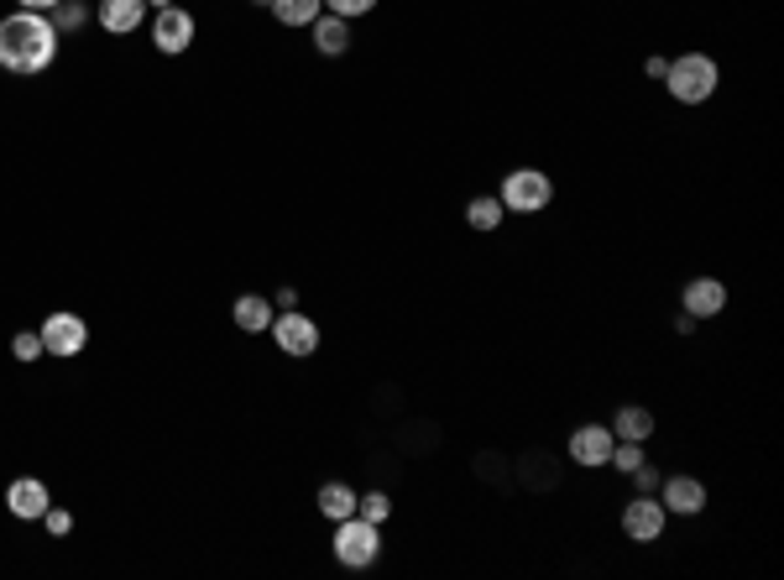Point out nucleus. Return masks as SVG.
I'll return each instance as SVG.
<instances>
[{
  "mask_svg": "<svg viewBox=\"0 0 784 580\" xmlns=\"http://www.w3.org/2000/svg\"><path fill=\"white\" fill-rule=\"evenodd\" d=\"M58 27H52L48 11H16V16H5L0 22V69L5 74H42L52 69V58H58Z\"/></svg>",
  "mask_w": 784,
  "mask_h": 580,
  "instance_id": "nucleus-1",
  "label": "nucleus"
},
{
  "mask_svg": "<svg viewBox=\"0 0 784 580\" xmlns=\"http://www.w3.org/2000/svg\"><path fill=\"white\" fill-rule=\"evenodd\" d=\"M670 95H675L679 106H701L716 95V79H722V69H716V58L711 53H679L670 63Z\"/></svg>",
  "mask_w": 784,
  "mask_h": 580,
  "instance_id": "nucleus-2",
  "label": "nucleus"
},
{
  "mask_svg": "<svg viewBox=\"0 0 784 580\" xmlns=\"http://www.w3.org/2000/svg\"><path fill=\"white\" fill-rule=\"evenodd\" d=\"M377 554H382V523H366L362 513L340 518V528H335V559L345 565V570H366V565H377Z\"/></svg>",
  "mask_w": 784,
  "mask_h": 580,
  "instance_id": "nucleus-3",
  "label": "nucleus"
},
{
  "mask_svg": "<svg viewBox=\"0 0 784 580\" xmlns=\"http://www.w3.org/2000/svg\"><path fill=\"white\" fill-rule=\"evenodd\" d=\"M549 199H554V184H549L544 168H513V173L502 178V210L539 214V210H549Z\"/></svg>",
  "mask_w": 784,
  "mask_h": 580,
  "instance_id": "nucleus-4",
  "label": "nucleus"
},
{
  "mask_svg": "<svg viewBox=\"0 0 784 580\" xmlns=\"http://www.w3.org/2000/svg\"><path fill=\"white\" fill-rule=\"evenodd\" d=\"M670 523V513H664V502L653 497V492H638V497L623 507V533L633 544H653L659 533Z\"/></svg>",
  "mask_w": 784,
  "mask_h": 580,
  "instance_id": "nucleus-5",
  "label": "nucleus"
},
{
  "mask_svg": "<svg viewBox=\"0 0 784 580\" xmlns=\"http://www.w3.org/2000/svg\"><path fill=\"white\" fill-rule=\"evenodd\" d=\"M272 335L283 345L287 356H314L319 350V324L309 314H298V309H283V314L272 319Z\"/></svg>",
  "mask_w": 784,
  "mask_h": 580,
  "instance_id": "nucleus-6",
  "label": "nucleus"
},
{
  "mask_svg": "<svg viewBox=\"0 0 784 580\" xmlns=\"http://www.w3.org/2000/svg\"><path fill=\"white\" fill-rule=\"evenodd\" d=\"M84 341H89V324L78 314H48V324H42V350L48 356H78Z\"/></svg>",
  "mask_w": 784,
  "mask_h": 580,
  "instance_id": "nucleus-7",
  "label": "nucleus"
},
{
  "mask_svg": "<svg viewBox=\"0 0 784 580\" xmlns=\"http://www.w3.org/2000/svg\"><path fill=\"white\" fill-rule=\"evenodd\" d=\"M152 42H157V53H168V58L188 53V42H194V16H188V11H179V5H168V11H157Z\"/></svg>",
  "mask_w": 784,
  "mask_h": 580,
  "instance_id": "nucleus-8",
  "label": "nucleus"
},
{
  "mask_svg": "<svg viewBox=\"0 0 784 580\" xmlns=\"http://www.w3.org/2000/svg\"><path fill=\"white\" fill-rule=\"evenodd\" d=\"M612 445H617V434L612 429H601V423H586V429H575L571 434V460L575 466H586V471H597L612 460Z\"/></svg>",
  "mask_w": 784,
  "mask_h": 580,
  "instance_id": "nucleus-9",
  "label": "nucleus"
},
{
  "mask_svg": "<svg viewBox=\"0 0 784 580\" xmlns=\"http://www.w3.org/2000/svg\"><path fill=\"white\" fill-rule=\"evenodd\" d=\"M659 502H664V513H679V518H696L706 507V486L696 476H664L659 481Z\"/></svg>",
  "mask_w": 784,
  "mask_h": 580,
  "instance_id": "nucleus-10",
  "label": "nucleus"
},
{
  "mask_svg": "<svg viewBox=\"0 0 784 580\" xmlns=\"http://www.w3.org/2000/svg\"><path fill=\"white\" fill-rule=\"evenodd\" d=\"M679 304H685V314L690 319H711L727 309V288L716 283V277H690L685 293H679Z\"/></svg>",
  "mask_w": 784,
  "mask_h": 580,
  "instance_id": "nucleus-11",
  "label": "nucleus"
},
{
  "mask_svg": "<svg viewBox=\"0 0 784 580\" xmlns=\"http://www.w3.org/2000/svg\"><path fill=\"white\" fill-rule=\"evenodd\" d=\"M147 22V0H100V27L110 37H131Z\"/></svg>",
  "mask_w": 784,
  "mask_h": 580,
  "instance_id": "nucleus-12",
  "label": "nucleus"
},
{
  "mask_svg": "<svg viewBox=\"0 0 784 580\" xmlns=\"http://www.w3.org/2000/svg\"><path fill=\"white\" fill-rule=\"evenodd\" d=\"M5 507L16 513V518H42L52 507L48 486L37 481V476H22V481H11V492H5Z\"/></svg>",
  "mask_w": 784,
  "mask_h": 580,
  "instance_id": "nucleus-13",
  "label": "nucleus"
},
{
  "mask_svg": "<svg viewBox=\"0 0 784 580\" xmlns=\"http://www.w3.org/2000/svg\"><path fill=\"white\" fill-rule=\"evenodd\" d=\"M314 48L324 58H340L351 48V27H345V16H330V11H319V22H314Z\"/></svg>",
  "mask_w": 784,
  "mask_h": 580,
  "instance_id": "nucleus-14",
  "label": "nucleus"
},
{
  "mask_svg": "<svg viewBox=\"0 0 784 580\" xmlns=\"http://www.w3.org/2000/svg\"><path fill=\"white\" fill-rule=\"evenodd\" d=\"M231 314H235V330H246V335L272 330V304H267V298H257V293H241Z\"/></svg>",
  "mask_w": 784,
  "mask_h": 580,
  "instance_id": "nucleus-15",
  "label": "nucleus"
},
{
  "mask_svg": "<svg viewBox=\"0 0 784 580\" xmlns=\"http://www.w3.org/2000/svg\"><path fill=\"white\" fill-rule=\"evenodd\" d=\"M612 434H617V440H633V445H644V440L653 434V414L649 408H638V403H633V408H617Z\"/></svg>",
  "mask_w": 784,
  "mask_h": 580,
  "instance_id": "nucleus-16",
  "label": "nucleus"
},
{
  "mask_svg": "<svg viewBox=\"0 0 784 580\" xmlns=\"http://www.w3.org/2000/svg\"><path fill=\"white\" fill-rule=\"evenodd\" d=\"M319 11H324V0H272V16L283 27H314Z\"/></svg>",
  "mask_w": 784,
  "mask_h": 580,
  "instance_id": "nucleus-17",
  "label": "nucleus"
},
{
  "mask_svg": "<svg viewBox=\"0 0 784 580\" xmlns=\"http://www.w3.org/2000/svg\"><path fill=\"white\" fill-rule=\"evenodd\" d=\"M356 492H351V486H345V481H330V486H319V513H324V518H351V513H356Z\"/></svg>",
  "mask_w": 784,
  "mask_h": 580,
  "instance_id": "nucleus-18",
  "label": "nucleus"
},
{
  "mask_svg": "<svg viewBox=\"0 0 784 580\" xmlns=\"http://www.w3.org/2000/svg\"><path fill=\"white\" fill-rule=\"evenodd\" d=\"M502 199H492V194H481V199H470L466 205V220H470V231H497L502 225Z\"/></svg>",
  "mask_w": 784,
  "mask_h": 580,
  "instance_id": "nucleus-19",
  "label": "nucleus"
},
{
  "mask_svg": "<svg viewBox=\"0 0 784 580\" xmlns=\"http://www.w3.org/2000/svg\"><path fill=\"white\" fill-rule=\"evenodd\" d=\"M84 22H89V11H84L78 0H58V5H52V27H58V37H63V32H78Z\"/></svg>",
  "mask_w": 784,
  "mask_h": 580,
  "instance_id": "nucleus-20",
  "label": "nucleus"
},
{
  "mask_svg": "<svg viewBox=\"0 0 784 580\" xmlns=\"http://www.w3.org/2000/svg\"><path fill=\"white\" fill-rule=\"evenodd\" d=\"M644 460H649V455H644V445H633V440H617V445H612V460H607V466H617L623 476H633L638 466H644Z\"/></svg>",
  "mask_w": 784,
  "mask_h": 580,
  "instance_id": "nucleus-21",
  "label": "nucleus"
},
{
  "mask_svg": "<svg viewBox=\"0 0 784 580\" xmlns=\"http://www.w3.org/2000/svg\"><path fill=\"white\" fill-rule=\"evenodd\" d=\"M11 356H16V361H37V356H42V330H22V335L11 341Z\"/></svg>",
  "mask_w": 784,
  "mask_h": 580,
  "instance_id": "nucleus-22",
  "label": "nucleus"
},
{
  "mask_svg": "<svg viewBox=\"0 0 784 580\" xmlns=\"http://www.w3.org/2000/svg\"><path fill=\"white\" fill-rule=\"evenodd\" d=\"M356 513H362L366 523H382V518H388V513H392L388 492H371V497H362V502H356Z\"/></svg>",
  "mask_w": 784,
  "mask_h": 580,
  "instance_id": "nucleus-23",
  "label": "nucleus"
},
{
  "mask_svg": "<svg viewBox=\"0 0 784 580\" xmlns=\"http://www.w3.org/2000/svg\"><path fill=\"white\" fill-rule=\"evenodd\" d=\"M324 11L351 22V16H366V11H377V0H324Z\"/></svg>",
  "mask_w": 784,
  "mask_h": 580,
  "instance_id": "nucleus-24",
  "label": "nucleus"
},
{
  "mask_svg": "<svg viewBox=\"0 0 784 580\" xmlns=\"http://www.w3.org/2000/svg\"><path fill=\"white\" fill-rule=\"evenodd\" d=\"M633 481H638V492H659V481H664V476H659V466H649V460H644V466L633 471Z\"/></svg>",
  "mask_w": 784,
  "mask_h": 580,
  "instance_id": "nucleus-25",
  "label": "nucleus"
},
{
  "mask_svg": "<svg viewBox=\"0 0 784 580\" xmlns=\"http://www.w3.org/2000/svg\"><path fill=\"white\" fill-rule=\"evenodd\" d=\"M42 523H48V533H69V528H74V518H69L63 507H48V513H42Z\"/></svg>",
  "mask_w": 784,
  "mask_h": 580,
  "instance_id": "nucleus-26",
  "label": "nucleus"
},
{
  "mask_svg": "<svg viewBox=\"0 0 784 580\" xmlns=\"http://www.w3.org/2000/svg\"><path fill=\"white\" fill-rule=\"evenodd\" d=\"M58 0H22V11H52Z\"/></svg>",
  "mask_w": 784,
  "mask_h": 580,
  "instance_id": "nucleus-27",
  "label": "nucleus"
},
{
  "mask_svg": "<svg viewBox=\"0 0 784 580\" xmlns=\"http://www.w3.org/2000/svg\"><path fill=\"white\" fill-rule=\"evenodd\" d=\"M147 5H157V11H168V5H173V0H147Z\"/></svg>",
  "mask_w": 784,
  "mask_h": 580,
  "instance_id": "nucleus-28",
  "label": "nucleus"
},
{
  "mask_svg": "<svg viewBox=\"0 0 784 580\" xmlns=\"http://www.w3.org/2000/svg\"><path fill=\"white\" fill-rule=\"evenodd\" d=\"M252 5H272V0H252Z\"/></svg>",
  "mask_w": 784,
  "mask_h": 580,
  "instance_id": "nucleus-29",
  "label": "nucleus"
}]
</instances>
